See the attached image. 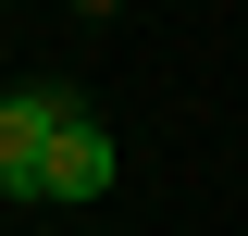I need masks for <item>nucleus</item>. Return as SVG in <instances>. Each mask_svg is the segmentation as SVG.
<instances>
[{"label":"nucleus","mask_w":248,"mask_h":236,"mask_svg":"<svg viewBox=\"0 0 248 236\" xmlns=\"http://www.w3.org/2000/svg\"><path fill=\"white\" fill-rule=\"evenodd\" d=\"M112 186V124L99 112H62V137H50V174H37V199H99Z\"/></svg>","instance_id":"2"},{"label":"nucleus","mask_w":248,"mask_h":236,"mask_svg":"<svg viewBox=\"0 0 248 236\" xmlns=\"http://www.w3.org/2000/svg\"><path fill=\"white\" fill-rule=\"evenodd\" d=\"M75 100L62 87H0V199H37V174H50V137Z\"/></svg>","instance_id":"1"}]
</instances>
